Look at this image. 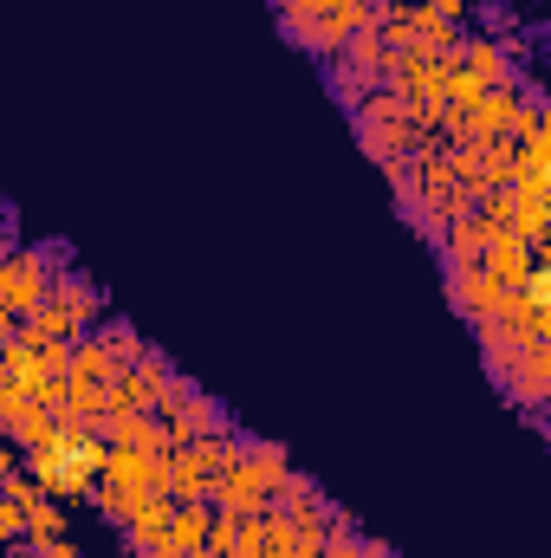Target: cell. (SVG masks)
Segmentation results:
<instances>
[{
	"label": "cell",
	"mask_w": 551,
	"mask_h": 558,
	"mask_svg": "<svg viewBox=\"0 0 551 558\" xmlns=\"http://www.w3.org/2000/svg\"><path fill=\"white\" fill-rule=\"evenodd\" d=\"M91 507L124 533V526H131V513L143 507V494H137V487H118V481H91Z\"/></svg>",
	"instance_id": "cell-20"
},
{
	"label": "cell",
	"mask_w": 551,
	"mask_h": 558,
	"mask_svg": "<svg viewBox=\"0 0 551 558\" xmlns=\"http://www.w3.org/2000/svg\"><path fill=\"white\" fill-rule=\"evenodd\" d=\"M441 286H448V305L467 318V325H480V318H493L500 312V299L513 292V286H500V279L487 274V267H441Z\"/></svg>",
	"instance_id": "cell-8"
},
{
	"label": "cell",
	"mask_w": 551,
	"mask_h": 558,
	"mask_svg": "<svg viewBox=\"0 0 551 558\" xmlns=\"http://www.w3.org/2000/svg\"><path fill=\"white\" fill-rule=\"evenodd\" d=\"M52 428H59V422H52V410L33 397V384H13V377L0 384V441H13V448L26 454V448H39Z\"/></svg>",
	"instance_id": "cell-5"
},
{
	"label": "cell",
	"mask_w": 551,
	"mask_h": 558,
	"mask_svg": "<svg viewBox=\"0 0 551 558\" xmlns=\"http://www.w3.org/2000/svg\"><path fill=\"white\" fill-rule=\"evenodd\" d=\"M20 539H26V507L0 500V553H7V546H20Z\"/></svg>",
	"instance_id": "cell-22"
},
{
	"label": "cell",
	"mask_w": 551,
	"mask_h": 558,
	"mask_svg": "<svg viewBox=\"0 0 551 558\" xmlns=\"http://www.w3.org/2000/svg\"><path fill=\"white\" fill-rule=\"evenodd\" d=\"M396 7H409V0H396Z\"/></svg>",
	"instance_id": "cell-32"
},
{
	"label": "cell",
	"mask_w": 551,
	"mask_h": 558,
	"mask_svg": "<svg viewBox=\"0 0 551 558\" xmlns=\"http://www.w3.org/2000/svg\"><path fill=\"white\" fill-rule=\"evenodd\" d=\"M338 59H344L351 72H364L370 85H383V65H390V46H383V33H351V39L338 46Z\"/></svg>",
	"instance_id": "cell-15"
},
{
	"label": "cell",
	"mask_w": 551,
	"mask_h": 558,
	"mask_svg": "<svg viewBox=\"0 0 551 558\" xmlns=\"http://www.w3.org/2000/svg\"><path fill=\"white\" fill-rule=\"evenodd\" d=\"M188 558H215V553H188Z\"/></svg>",
	"instance_id": "cell-30"
},
{
	"label": "cell",
	"mask_w": 551,
	"mask_h": 558,
	"mask_svg": "<svg viewBox=\"0 0 551 558\" xmlns=\"http://www.w3.org/2000/svg\"><path fill=\"white\" fill-rule=\"evenodd\" d=\"M208 526H215V507L208 500H175V520H169L162 546L169 553H201L208 546Z\"/></svg>",
	"instance_id": "cell-13"
},
{
	"label": "cell",
	"mask_w": 551,
	"mask_h": 558,
	"mask_svg": "<svg viewBox=\"0 0 551 558\" xmlns=\"http://www.w3.org/2000/svg\"><path fill=\"white\" fill-rule=\"evenodd\" d=\"M78 344V338H72ZM72 344H39V377H65L72 371Z\"/></svg>",
	"instance_id": "cell-23"
},
{
	"label": "cell",
	"mask_w": 551,
	"mask_h": 558,
	"mask_svg": "<svg viewBox=\"0 0 551 558\" xmlns=\"http://www.w3.org/2000/svg\"><path fill=\"white\" fill-rule=\"evenodd\" d=\"M162 474H169V454H143V448H124V441H105V468H98V481L137 487V494H162Z\"/></svg>",
	"instance_id": "cell-9"
},
{
	"label": "cell",
	"mask_w": 551,
	"mask_h": 558,
	"mask_svg": "<svg viewBox=\"0 0 551 558\" xmlns=\"http://www.w3.org/2000/svg\"><path fill=\"white\" fill-rule=\"evenodd\" d=\"M20 468H26V461H20V448H13V441H0V481H13Z\"/></svg>",
	"instance_id": "cell-27"
},
{
	"label": "cell",
	"mask_w": 551,
	"mask_h": 558,
	"mask_svg": "<svg viewBox=\"0 0 551 558\" xmlns=\"http://www.w3.org/2000/svg\"><path fill=\"white\" fill-rule=\"evenodd\" d=\"M480 267L500 279V286H519V279L539 267V247H532V241H519L513 228H493V234H487V254H480Z\"/></svg>",
	"instance_id": "cell-11"
},
{
	"label": "cell",
	"mask_w": 551,
	"mask_h": 558,
	"mask_svg": "<svg viewBox=\"0 0 551 558\" xmlns=\"http://www.w3.org/2000/svg\"><path fill=\"white\" fill-rule=\"evenodd\" d=\"M7 338H13V312L0 305V344H7Z\"/></svg>",
	"instance_id": "cell-29"
},
{
	"label": "cell",
	"mask_w": 551,
	"mask_h": 558,
	"mask_svg": "<svg viewBox=\"0 0 551 558\" xmlns=\"http://www.w3.org/2000/svg\"><path fill=\"white\" fill-rule=\"evenodd\" d=\"M169 520H175V500H169V494H143V507L131 513V526H124V546H131V553H149V546H162Z\"/></svg>",
	"instance_id": "cell-14"
},
{
	"label": "cell",
	"mask_w": 551,
	"mask_h": 558,
	"mask_svg": "<svg viewBox=\"0 0 551 558\" xmlns=\"http://www.w3.org/2000/svg\"><path fill=\"white\" fill-rule=\"evenodd\" d=\"M65 267H72V247L65 241H33V247H13L0 260V305L13 312V325L46 299L52 274H65Z\"/></svg>",
	"instance_id": "cell-2"
},
{
	"label": "cell",
	"mask_w": 551,
	"mask_h": 558,
	"mask_svg": "<svg viewBox=\"0 0 551 558\" xmlns=\"http://www.w3.org/2000/svg\"><path fill=\"white\" fill-rule=\"evenodd\" d=\"M0 384H7V364H0Z\"/></svg>",
	"instance_id": "cell-31"
},
{
	"label": "cell",
	"mask_w": 551,
	"mask_h": 558,
	"mask_svg": "<svg viewBox=\"0 0 551 558\" xmlns=\"http://www.w3.org/2000/svg\"><path fill=\"white\" fill-rule=\"evenodd\" d=\"M46 305H59L72 325H78V338L111 312V299H105V286L85 274V267H65V274H52V286H46Z\"/></svg>",
	"instance_id": "cell-7"
},
{
	"label": "cell",
	"mask_w": 551,
	"mask_h": 558,
	"mask_svg": "<svg viewBox=\"0 0 551 558\" xmlns=\"http://www.w3.org/2000/svg\"><path fill=\"white\" fill-rule=\"evenodd\" d=\"M0 500H13V507H33V500H39V487H33V474L20 468L13 481H0Z\"/></svg>",
	"instance_id": "cell-24"
},
{
	"label": "cell",
	"mask_w": 551,
	"mask_h": 558,
	"mask_svg": "<svg viewBox=\"0 0 551 558\" xmlns=\"http://www.w3.org/2000/svg\"><path fill=\"white\" fill-rule=\"evenodd\" d=\"M234 474L254 487V494H267L273 500L279 481L292 474V454L279 448V441H267V435H241V454H234Z\"/></svg>",
	"instance_id": "cell-10"
},
{
	"label": "cell",
	"mask_w": 551,
	"mask_h": 558,
	"mask_svg": "<svg viewBox=\"0 0 551 558\" xmlns=\"http://www.w3.org/2000/svg\"><path fill=\"white\" fill-rule=\"evenodd\" d=\"M421 7H428V13H441V20H448V26H454V20H467V13H474V0H421Z\"/></svg>",
	"instance_id": "cell-25"
},
{
	"label": "cell",
	"mask_w": 551,
	"mask_h": 558,
	"mask_svg": "<svg viewBox=\"0 0 551 558\" xmlns=\"http://www.w3.org/2000/svg\"><path fill=\"white\" fill-rule=\"evenodd\" d=\"M188 448V468L201 474V481H221L228 468H234V454H241V435H215V441H182Z\"/></svg>",
	"instance_id": "cell-17"
},
{
	"label": "cell",
	"mask_w": 551,
	"mask_h": 558,
	"mask_svg": "<svg viewBox=\"0 0 551 558\" xmlns=\"http://www.w3.org/2000/svg\"><path fill=\"white\" fill-rule=\"evenodd\" d=\"M325 85H331V98H338L344 111H357V105H364L370 92H383V85H370L364 72H351L344 59H325Z\"/></svg>",
	"instance_id": "cell-21"
},
{
	"label": "cell",
	"mask_w": 551,
	"mask_h": 558,
	"mask_svg": "<svg viewBox=\"0 0 551 558\" xmlns=\"http://www.w3.org/2000/svg\"><path fill=\"white\" fill-rule=\"evenodd\" d=\"M98 435H105V441H124V448H143V454H169V448H175V441H169V428H162V416H149V410L105 416V422H98Z\"/></svg>",
	"instance_id": "cell-12"
},
{
	"label": "cell",
	"mask_w": 551,
	"mask_h": 558,
	"mask_svg": "<svg viewBox=\"0 0 551 558\" xmlns=\"http://www.w3.org/2000/svg\"><path fill=\"white\" fill-rule=\"evenodd\" d=\"M0 241L20 247V208H13V202H0Z\"/></svg>",
	"instance_id": "cell-26"
},
{
	"label": "cell",
	"mask_w": 551,
	"mask_h": 558,
	"mask_svg": "<svg viewBox=\"0 0 551 558\" xmlns=\"http://www.w3.org/2000/svg\"><path fill=\"white\" fill-rule=\"evenodd\" d=\"M20 461H26V474L46 500H91V481L105 468V435L98 428H52Z\"/></svg>",
	"instance_id": "cell-1"
},
{
	"label": "cell",
	"mask_w": 551,
	"mask_h": 558,
	"mask_svg": "<svg viewBox=\"0 0 551 558\" xmlns=\"http://www.w3.org/2000/svg\"><path fill=\"white\" fill-rule=\"evenodd\" d=\"M162 428H169V441H215V435H234V416H228L221 397H208V390L188 384V397L162 416Z\"/></svg>",
	"instance_id": "cell-6"
},
{
	"label": "cell",
	"mask_w": 551,
	"mask_h": 558,
	"mask_svg": "<svg viewBox=\"0 0 551 558\" xmlns=\"http://www.w3.org/2000/svg\"><path fill=\"white\" fill-rule=\"evenodd\" d=\"M91 338H98V344H105L118 364H137L143 351H149V344L137 338V325H131V318H118V312H105V318L91 325Z\"/></svg>",
	"instance_id": "cell-18"
},
{
	"label": "cell",
	"mask_w": 551,
	"mask_h": 558,
	"mask_svg": "<svg viewBox=\"0 0 551 558\" xmlns=\"http://www.w3.org/2000/svg\"><path fill=\"white\" fill-rule=\"evenodd\" d=\"M33 558H85V553H78L72 539H59V546H46V553H33Z\"/></svg>",
	"instance_id": "cell-28"
},
{
	"label": "cell",
	"mask_w": 551,
	"mask_h": 558,
	"mask_svg": "<svg viewBox=\"0 0 551 558\" xmlns=\"http://www.w3.org/2000/svg\"><path fill=\"white\" fill-rule=\"evenodd\" d=\"M351 131H357V149H364L370 162H390V156L421 149L415 131H409V111H403V98H396V92H370V98L351 111Z\"/></svg>",
	"instance_id": "cell-3"
},
{
	"label": "cell",
	"mask_w": 551,
	"mask_h": 558,
	"mask_svg": "<svg viewBox=\"0 0 551 558\" xmlns=\"http://www.w3.org/2000/svg\"><path fill=\"white\" fill-rule=\"evenodd\" d=\"M118 371H124V364H118V357H111V351H105L91 331L72 344V371H65V377H78V384H111Z\"/></svg>",
	"instance_id": "cell-16"
},
{
	"label": "cell",
	"mask_w": 551,
	"mask_h": 558,
	"mask_svg": "<svg viewBox=\"0 0 551 558\" xmlns=\"http://www.w3.org/2000/svg\"><path fill=\"white\" fill-rule=\"evenodd\" d=\"M20 331H26L33 344H72V338H78V325H72V318H65L59 305H46V299H39V305H33L26 318H20Z\"/></svg>",
	"instance_id": "cell-19"
},
{
	"label": "cell",
	"mask_w": 551,
	"mask_h": 558,
	"mask_svg": "<svg viewBox=\"0 0 551 558\" xmlns=\"http://www.w3.org/2000/svg\"><path fill=\"white\" fill-rule=\"evenodd\" d=\"M493 384L526 410V416H539L551 403V338H539V344H519L500 371H493Z\"/></svg>",
	"instance_id": "cell-4"
}]
</instances>
